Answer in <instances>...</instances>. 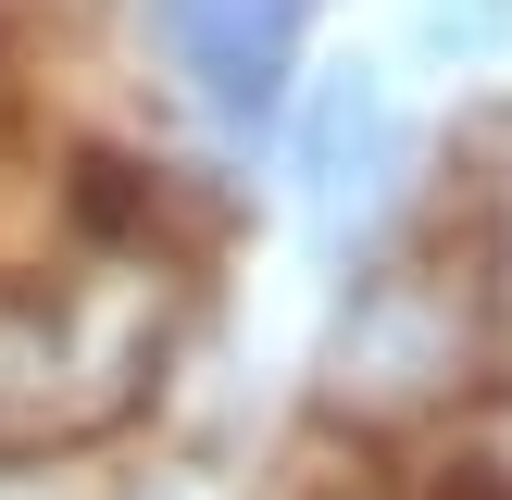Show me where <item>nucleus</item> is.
I'll list each match as a JSON object with an SVG mask.
<instances>
[{"instance_id":"f257e3e1","label":"nucleus","mask_w":512,"mask_h":500,"mask_svg":"<svg viewBox=\"0 0 512 500\" xmlns=\"http://www.w3.org/2000/svg\"><path fill=\"white\" fill-rule=\"evenodd\" d=\"M400 175H413V113L375 63H325L313 88H288V200L325 263H350L388 225Z\"/></svg>"},{"instance_id":"f03ea898","label":"nucleus","mask_w":512,"mask_h":500,"mask_svg":"<svg viewBox=\"0 0 512 500\" xmlns=\"http://www.w3.org/2000/svg\"><path fill=\"white\" fill-rule=\"evenodd\" d=\"M325 0H150V50L175 63V88L200 100L213 138H275L300 88V38Z\"/></svg>"},{"instance_id":"7ed1b4c3","label":"nucleus","mask_w":512,"mask_h":500,"mask_svg":"<svg viewBox=\"0 0 512 500\" xmlns=\"http://www.w3.org/2000/svg\"><path fill=\"white\" fill-rule=\"evenodd\" d=\"M138 325H88V300H13L0 288V450H38L100 425L138 388Z\"/></svg>"},{"instance_id":"20e7f679","label":"nucleus","mask_w":512,"mask_h":500,"mask_svg":"<svg viewBox=\"0 0 512 500\" xmlns=\"http://www.w3.org/2000/svg\"><path fill=\"white\" fill-rule=\"evenodd\" d=\"M325 363H338V400H425L463 363V313H450L425 275H363Z\"/></svg>"},{"instance_id":"39448f33","label":"nucleus","mask_w":512,"mask_h":500,"mask_svg":"<svg viewBox=\"0 0 512 500\" xmlns=\"http://www.w3.org/2000/svg\"><path fill=\"white\" fill-rule=\"evenodd\" d=\"M425 63H512V0H413Z\"/></svg>"},{"instance_id":"423d86ee","label":"nucleus","mask_w":512,"mask_h":500,"mask_svg":"<svg viewBox=\"0 0 512 500\" xmlns=\"http://www.w3.org/2000/svg\"><path fill=\"white\" fill-rule=\"evenodd\" d=\"M0 500H38V488H13V475H0Z\"/></svg>"},{"instance_id":"0eeeda50","label":"nucleus","mask_w":512,"mask_h":500,"mask_svg":"<svg viewBox=\"0 0 512 500\" xmlns=\"http://www.w3.org/2000/svg\"><path fill=\"white\" fill-rule=\"evenodd\" d=\"M138 500H188V488H138Z\"/></svg>"}]
</instances>
